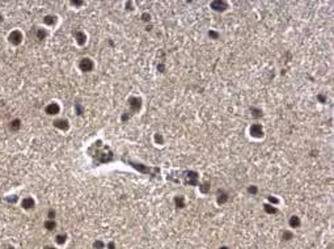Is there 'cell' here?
Returning <instances> with one entry per match:
<instances>
[{"mask_svg": "<svg viewBox=\"0 0 334 249\" xmlns=\"http://www.w3.org/2000/svg\"><path fill=\"white\" fill-rule=\"evenodd\" d=\"M58 110H59L58 105H51L50 109H47V112H49V114H56V113H58Z\"/></svg>", "mask_w": 334, "mask_h": 249, "instance_id": "cell-4", "label": "cell"}, {"mask_svg": "<svg viewBox=\"0 0 334 249\" xmlns=\"http://www.w3.org/2000/svg\"><path fill=\"white\" fill-rule=\"evenodd\" d=\"M250 134H252V137H256V138L262 137V134H263L262 126L261 124H253L250 127Z\"/></svg>", "mask_w": 334, "mask_h": 249, "instance_id": "cell-1", "label": "cell"}, {"mask_svg": "<svg viewBox=\"0 0 334 249\" xmlns=\"http://www.w3.org/2000/svg\"><path fill=\"white\" fill-rule=\"evenodd\" d=\"M81 68L85 70V71L91 70L92 68V62H91V59H83V62H81Z\"/></svg>", "mask_w": 334, "mask_h": 249, "instance_id": "cell-3", "label": "cell"}, {"mask_svg": "<svg viewBox=\"0 0 334 249\" xmlns=\"http://www.w3.org/2000/svg\"><path fill=\"white\" fill-rule=\"evenodd\" d=\"M212 8L215 11H224L225 9V3H222V1H215L212 3Z\"/></svg>", "mask_w": 334, "mask_h": 249, "instance_id": "cell-2", "label": "cell"}]
</instances>
